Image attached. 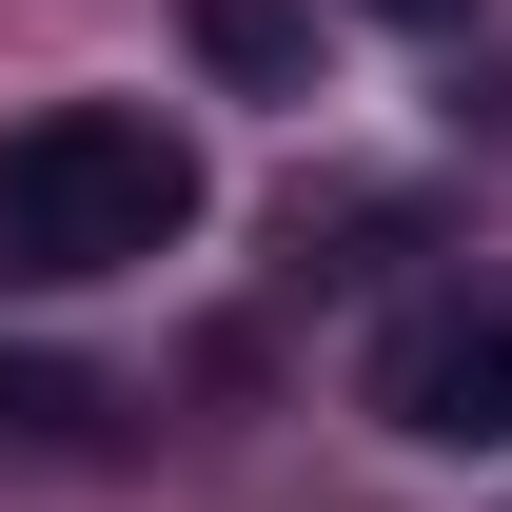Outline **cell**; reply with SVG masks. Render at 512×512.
<instances>
[{"label": "cell", "mask_w": 512, "mask_h": 512, "mask_svg": "<svg viewBox=\"0 0 512 512\" xmlns=\"http://www.w3.org/2000/svg\"><path fill=\"white\" fill-rule=\"evenodd\" d=\"M197 237V138H158L138 99H60L0 138V296H79Z\"/></svg>", "instance_id": "1"}, {"label": "cell", "mask_w": 512, "mask_h": 512, "mask_svg": "<svg viewBox=\"0 0 512 512\" xmlns=\"http://www.w3.org/2000/svg\"><path fill=\"white\" fill-rule=\"evenodd\" d=\"M375 414H394L414 453H512V276L375 335Z\"/></svg>", "instance_id": "2"}, {"label": "cell", "mask_w": 512, "mask_h": 512, "mask_svg": "<svg viewBox=\"0 0 512 512\" xmlns=\"http://www.w3.org/2000/svg\"><path fill=\"white\" fill-rule=\"evenodd\" d=\"M197 60L237 99H316V0H197Z\"/></svg>", "instance_id": "3"}, {"label": "cell", "mask_w": 512, "mask_h": 512, "mask_svg": "<svg viewBox=\"0 0 512 512\" xmlns=\"http://www.w3.org/2000/svg\"><path fill=\"white\" fill-rule=\"evenodd\" d=\"M394 20H453V0H394Z\"/></svg>", "instance_id": "4"}]
</instances>
